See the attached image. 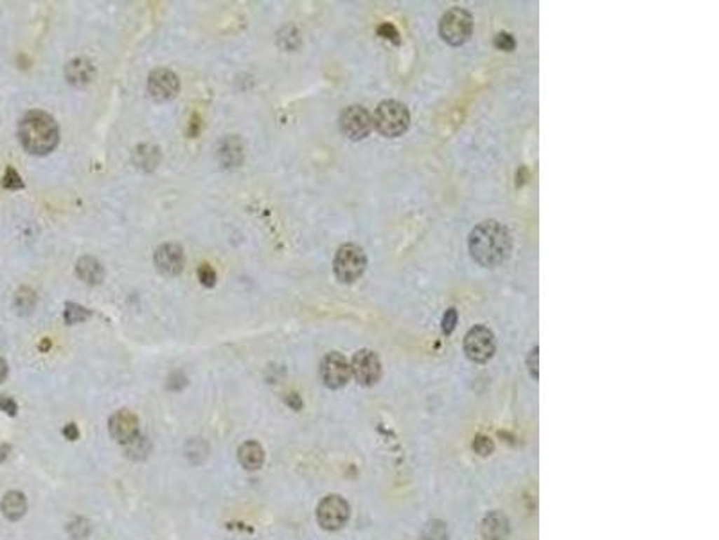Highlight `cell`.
<instances>
[{
  "label": "cell",
  "mask_w": 719,
  "mask_h": 540,
  "mask_svg": "<svg viewBox=\"0 0 719 540\" xmlns=\"http://www.w3.org/2000/svg\"><path fill=\"white\" fill-rule=\"evenodd\" d=\"M351 374L362 386L369 387L380 382L381 360L372 349H358L351 360Z\"/></svg>",
  "instance_id": "obj_10"
},
{
  "label": "cell",
  "mask_w": 719,
  "mask_h": 540,
  "mask_svg": "<svg viewBox=\"0 0 719 540\" xmlns=\"http://www.w3.org/2000/svg\"><path fill=\"white\" fill-rule=\"evenodd\" d=\"M378 34H380L381 38H385V40H392L394 43H399V33H397V29H396V27H394L392 24L380 25V29H378Z\"/></svg>",
  "instance_id": "obj_34"
},
{
  "label": "cell",
  "mask_w": 719,
  "mask_h": 540,
  "mask_svg": "<svg viewBox=\"0 0 719 540\" xmlns=\"http://www.w3.org/2000/svg\"><path fill=\"white\" fill-rule=\"evenodd\" d=\"M95 78V67L87 58H74L65 65V79L72 87H87Z\"/></svg>",
  "instance_id": "obj_15"
},
{
  "label": "cell",
  "mask_w": 719,
  "mask_h": 540,
  "mask_svg": "<svg viewBox=\"0 0 719 540\" xmlns=\"http://www.w3.org/2000/svg\"><path fill=\"white\" fill-rule=\"evenodd\" d=\"M439 34L448 46H464L473 34L472 13L463 8L448 9L439 22Z\"/></svg>",
  "instance_id": "obj_5"
},
{
  "label": "cell",
  "mask_w": 719,
  "mask_h": 540,
  "mask_svg": "<svg viewBox=\"0 0 719 540\" xmlns=\"http://www.w3.org/2000/svg\"><path fill=\"white\" fill-rule=\"evenodd\" d=\"M367 269V256L365 250L355 243H345L340 247L333 259V272L340 283L351 285L364 276Z\"/></svg>",
  "instance_id": "obj_4"
},
{
  "label": "cell",
  "mask_w": 719,
  "mask_h": 540,
  "mask_svg": "<svg viewBox=\"0 0 719 540\" xmlns=\"http://www.w3.org/2000/svg\"><path fill=\"white\" fill-rule=\"evenodd\" d=\"M495 47L498 50H505V53H511L516 47V40L511 33H498L495 36Z\"/></svg>",
  "instance_id": "obj_31"
},
{
  "label": "cell",
  "mask_w": 719,
  "mask_h": 540,
  "mask_svg": "<svg viewBox=\"0 0 719 540\" xmlns=\"http://www.w3.org/2000/svg\"><path fill=\"white\" fill-rule=\"evenodd\" d=\"M340 130L351 141H362L372 132V116L367 108L351 104L340 114Z\"/></svg>",
  "instance_id": "obj_8"
},
{
  "label": "cell",
  "mask_w": 719,
  "mask_h": 540,
  "mask_svg": "<svg viewBox=\"0 0 719 540\" xmlns=\"http://www.w3.org/2000/svg\"><path fill=\"white\" fill-rule=\"evenodd\" d=\"M178 90H180V81H178V76L173 71H170V69H155L153 72H149L148 92L155 101H158V103L171 101L173 97H177Z\"/></svg>",
  "instance_id": "obj_11"
},
{
  "label": "cell",
  "mask_w": 719,
  "mask_h": 540,
  "mask_svg": "<svg viewBox=\"0 0 719 540\" xmlns=\"http://www.w3.org/2000/svg\"><path fill=\"white\" fill-rule=\"evenodd\" d=\"M238 461L245 470H259L265 463V450L257 441H245L238 449Z\"/></svg>",
  "instance_id": "obj_17"
},
{
  "label": "cell",
  "mask_w": 719,
  "mask_h": 540,
  "mask_svg": "<svg viewBox=\"0 0 719 540\" xmlns=\"http://www.w3.org/2000/svg\"><path fill=\"white\" fill-rule=\"evenodd\" d=\"M457 320H459V313H457V310H455V308H448L446 312H444V316H442V323H441L442 333H444V335H451L455 330V326H457Z\"/></svg>",
  "instance_id": "obj_30"
},
{
  "label": "cell",
  "mask_w": 719,
  "mask_h": 540,
  "mask_svg": "<svg viewBox=\"0 0 719 540\" xmlns=\"http://www.w3.org/2000/svg\"><path fill=\"white\" fill-rule=\"evenodd\" d=\"M527 367H529V373L534 380H537V346L533 349L527 357Z\"/></svg>",
  "instance_id": "obj_36"
},
{
  "label": "cell",
  "mask_w": 719,
  "mask_h": 540,
  "mask_svg": "<svg viewBox=\"0 0 719 540\" xmlns=\"http://www.w3.org/2000/svg\"><path fill=\"white\" fill-rule=\"evenodd\" d=\"M9 450H11V447H9V445H8V443H4V445H0V463H2V461H6V457H8Z\"/></svg>",
  "instance_id": "obj_40"
},
{
  "label": "cell",
  "mask_w": 719,
  "mask_h": 540,
  "mask_svg": "<svg viewBox=\"0 0 719 540\" xmlns=\"http://www.w3.org/2000/svg\"><path fill=\"white\" fill-rule=\"evenodd\" d=\"M155 265L164 276H178L186 265L184 249L178 243H162L155 250Z\"/></svg>",
  "instance_id": "obj_13"
},
{
  "label": "cell",
  "mask_w": 719,
  "mask_h": 540,
  "mask_svg": "<svg viewBox=\"0 0 719 540\" xmlns=\"http://www.w3.org/2000/svg\"><path fill=\"white\" fill-rule=\"evenodd\" d=\"M108 431L110 436L121 445H128L130 441L135 440L141 431H139V418L128 409H121L114 412L108 420Z\"/></svg>",
  "instance_id": "obj_12"
},
{
  "label": "cell",
  "mask_w": 719,
  "mask_h": 540,
  "mask_svg": "<svg viewBox=\"0 0 719 540\" xmlns=\"http://www.w3.org/2000/svg\"><path fill=\"white\" fill-rule=\"evenodd\" d=\"M0 411L6 412V414H9V416H15L18 411L17 402H15L13 398H9V396L0 395Z\"/></svg>",
  "instance_id": "obj_35"
},
{
  "label": "cell",
  "mask_w": 719,
  "mask_h": 540,
  "mask_svg": "<svg viewBox=\"0 0 719 540\" xmlns=\"http://www.w3.org/2000/svg\"><path fill=\"white\" fill-rule=\"evenodd\" d=\"M76 276L87 285H100L104 279V269L100 262L92 256H83L76 263Z\"/></svg>",
  "instance_id": "obj_19"
},
{
  "label": "cell",
  "mask_w": 719,
  "mask_h": 540,
  "mask_svg": "<svg viewBox=\"0 0 719 540\" xmlns=\"http://www.w3.org/2000/svg\"><path fill=\"white\" fill-rule=\"evenodd\" d=\"M320 378L329 389H340L351 380V364L342 353L331 351L320 362Z\"/></svg>",
  "instance_id": "obj_9"
},
{
  "label": "cell",
  "mask_w": 719,
  "mask_h": 540,
  "mask_svg": "<svg viewBox=\"0 0 719 540\" xmlns=\"http://www.w3.org/2000/svg\"><path fill=\"white\" fill-rule=\"evenodd\" d=\"M6 378H8V362L0 357V384L4 382Z\"/></svg>",
  "instance_id": "obj_39"
},
{
  "label": "cell",
  "mask_w": 719,
  "mask_h": 540,
  "mask_svg": "<svg viewBox=\"0 0 719 540\" xmlns=\"http://www.w3.org/2000/svg\"><path fill=\"white\" fill-rule=\"evenodd\" d=\"M63 436H65L69 441H76V440H78V438H79L78 425H76V424H67L65 427H63Z\"/></svg>",
  "instance_id": "obj_37"
},
{
  "label": "cell",
  "mask_w": 719,
  "mask_h": 540,
  "mask_svg": "<svg viewBox=\"0 0 719 540\" xmlns=\"http://www.w3.org/2000/svg\"><path fill=\"white\" fill-rule=\"evenodd\" d=\"M2 187H4V189H9V191L24 189V180H22V177L18 175V171L15 170V168L9 166L8 170H6L4 179H2Z\"/></svg>",
  "instance_id": "obj_28"
},
{
  "label": "cell",
  "mask_w": 719,
  "mask_h": 540,
  "mask_svg": "<svg viewBox=\"0 0 719 540\" xmlns=\"http://www.w3.org/2000/svg\"><path fill=\"white\" fill-rule=\"evenodd\" d=\"M472 258L486 269H495L511 258L513 236L504 224L496 220H484L473 227L467 238Z\"/></svg>",
  "instance_id": "obj_1"
},
{
  "label": "cell",
  "mask_w": 719,
  "mask_h": 540,
  "mask_svg": "<svg viewBox=\"0 0 719 540\" xmlns=\"http://www.w3.org/2000/svg\"><path fill=\"white\" fill-rule=\"evenodd\" d=\"M36 304V294L29 287H24L15 295V308L18 313H29Z\"/></svg>",
  "instance_id": "obj_23"
},
{
  "label": "cell",
  "mask_w": 719,
  "mask_h": 540,
  "mask_svg": "<svg viewBox=\"0 0 719 540\" xmlns=\"http://www.w3.org/2000/svg\"><path fill=\"white\" fill-rule=\"evenodd\" d=\"M0 510H2V515L8 520H20L22 517L25 515L27 511V499L22 492L11 490L2 497V503H0Z\"/></svg>",
  "instance_id": "obj_18"
},
{
  "label": "cell",
  "mask_w": 719,
  "mask_h": 540,
  "mask_svg": "<svg viewBox=\"0 0 719 540\" xmlns=\"http://www.w3.org/2000/svg\"><path fill=\"white\" fill-rule=\"evenodd\" d=\"M90 316H92V312L88 310V308L79 306V304H76V303L65 304V313H63V317H65L67 324L83 323V320H87Z\"/></svg>",
  "instance_id": "obj_24"
},
{
  "label": "cell",
  "mask_w": 719,
  "mask_h": 540,
  "mask_svg": "<svg viewBox=\"0 0 719 540\" xmlns=\"http://www.w3.org/2000/svg\"><path fill=\"white\" fill-rule=\"evenodd\" d=\"M245 151H243V142H241L240 137L236 135H228V137L221 139L218 146V161L224 168H238L243 164Z\"/></svg>",
  "instance_id": "obj_16"
},
{
  "label": "cell",
  "mask_w": 719,
  "mask_h": 540,
  "mask_svg": "<svg viewBox=\"0 0 719 540\" xmlns=\"http://www.w3.org/2000/svg\"><path fill=\"white\" fill-rule=\"evenodd\" d=\"M472 447H473V450H475V452L482 457L491 456L493 450H495V443H493L491 438L486 436V434H479V436L473 438Z\"/></svg>",
  "instance_id": "obj_27"
},
{
  "label": "cell",
  "mask_w": 719,
  "mask_h": 540,
  "mask_svg": "<svg viewBox=\"0 0 719 540\" xmlns=\"http://www.w3.org/2000/svg\"><path fill=\"white\" fill-rule=\"evenodd\" d=\"M67 532H69V535L74 540H85L90 535V524H88L87 519L78 517V519H74L69 526H67Z\"/></svg>",
  "instance_id": "obj_26"
},
{
  "label": "cell",
  "mask_w": 719,
  "mask_h": 540,
  "mask_svg": "<svg viewBox=\"0 0 719 540\" xmlns=\"http://www.w3.org/2000/svg\"><path fill=\"white\" fill-rule=\"evenodd\" d=\"M278 40L279 46L285 47V49H295V47L299 46V31L295 29V27H292V25H288V27H285V29L281 31Z\"/></svg>",
  "instance_id": "obj_29"
},
{
  "label": "cell",
  "mask_w": 719,
  "mask_h": 540,
  "mask_svg": "<svg viewBox=\"0 0 719 540\" xmlns=\"http://www.w3.org/2000/svg\"><path fill=\"white\" fill-rule=\"evenodd\" d=\"M423 540H448V528L442 520H430L423 529Z\"/></svg>",
  "instance_id": "obj_25"
},
{
  "label": "cell",
  "mask_w": 719,
  "mask_h": 540,
  "mask_svg": "<svg viewBox=\"0 0 719 540\" xmlns=\"http://www.w3.org/2000/svg\"><path fill=\"white\" fill-rule=\"evenodd\" d=\"M124 450H126V456H128L130 459L142 461V459H146V457L149 456V452H151V443H149L148 438L139 434L135 440L130 441L128 445H124Z\"/></svg>",
  "instance_id": "obj_21"
},
{
  "label": "cell",
  "mask_w": 719,
  "mask_h": 540,
  "mask_svg": "<svg viewBox=\"0 0 719 540\" xmlns=\"http://www.w3.org/2000/svg\"><path fill=\"white\" fill-rule=\"evenodd\" d=\"M285 402H286V405H289V407L294 409V411H301L302 409V400L299 395L285 396Z\"/></svg>",
  "instance_id": "obj_38"
},
{
  "label": "cell",
  "mask_w": 719,
  "mask_h": 540,
  "mask_svg": "<svg viewBox=\"0 0 719 540\" xmlns=\"http://www.w3.org/2000/svg\"><path fill=\"white\" fill-rule=\"evenodd\" d=\"M18 139L31 155H47L58 146L60 128L53 116L41 110H31L18 125Z\"/></svg>",
  "instance_id": "obj_2"
},
{
  "label": "cell",
  "mask_w": 719,
  "mask_h": 540,
  "mask_svg": "<svg viewBox=\"0 0 719 540\" xmlns=\"http://www.w3.org/2000/svg\"><path fill=\"white\" fill-rule=\"evenodd\" d=\"M410 112L409 108L396 100H385L374 110L372 116V128L383 137L396 139L409 130Z\"/></svg>",
  "instance_id": "obj_3"
},
{
  "label": "cell",
  "mask_w": 719,
  "mask_h": 540,
  "mask_svg": "<svg viewBox=\"0 0 719 540\" xmlns=\"http://www.w3.org/2000/svg\"><path fill=\"white\" fill-rule=\"evenodd\" d=\"M496 351L495 333L482 324H477L467 330L464 335V353L475 364H486L491 360Z\"/></svg>",
  "instance_id": "obj_7"
},
{
  "label": "cell",
  "mask_w": 719,
  "mask_h": 540,
  "mask_svg": "<svg viewBox=\"0 0 719 540\" xmlns=\"http://www.w3.org/2000/svg\"><path fill=\"white\" fill-rule=\"evenodd\" d=\"M186 384H187L186 374L180 373V371H177V373H173L170 378H167V384H165V387H167L170 391H182L184 387H186Z\"/></svg>",
  "instance_id": "obj_33"
},
{
  "label": "cell",
  "mask_w": 719,
  "mask_h": 540,
  "mask_svg": "<svg viewBox=\"0 0 719 540\" xmlns=\"http://www.w3.org/2000/svg\"><path fill=\"white\" fill-rule=\"evenodd\" d=\"M198 278L203 287H214L216 285V270L211 265H202L198 269Z\"/></svg>",
  "instance_id": "obj_32"
},
{
  "label": "cell",
  "mask_w": 719,
  "mask_h": 540,
  "mask_svg": "<svg viewBox=\"0 0 719 540\" xmlns=\"http://www.w3.org/2000/svg\"><path fill=\"white\" fill-rule=\"evenodd\" d=\"M351 517V508L342 495H326L317 506V522L326 532H338Z\"/></svg>",
  "instance_id": "obj_6"
},
{
  "label": "cell",
  "mask_w": 719,
  "mask_h": 540,
  "mask_svg": "<svg viewBox=\"0 0 719 540\" xmlns=\"http://www.w3.org/2000/svg\"><path fill=\"white\" fill-rule=\"evenodd\" d=\"M186 456L189 457V461L193 465H200L209 456V445L203 440H191L186 445Z\"/></svg>",
  "instance_id": "obj_22"
},
{
  "label": "cell",
  "mask_w": 719,
  "mask_h": 540,
  "mask_svg": "<svg viewBox=\"0 0 719 540\" xmlns=\"http://www.w3.org/2000/svg\"><path fill=\"white\" fill-rule=\"evenodd\" d=\"M49 346H50V342H49V341H43V342H41L40 349H43V351H46V349H49Z\"/></svg>",
  "instance_id": "obj_41"
},
{
  "label": "cell",
  "mask_w": 719,
  "mask_h": 540,
  "mask_svg": "<svg viewBox=\"0 0 719 540\" xmlns=\"http://www.w3.org/2000/svg\"><path fill=\"white\" fill-rule=\"evenodd\" d=\"M480 533L484 540H509L511 524L502 511H489L480 524Z\"/></svg>",
  "instance_id": "obj_14"
},
{
  "label": "cell",
  "mask_w": 719,
  "mask_h": 540,
  "mask_svg": "<svg viewBox=\"0 0 719 540\" xmlns=\"http://www.w3.org/2000/svg\"><path fill=\"white\" fill-rule=\"evenodd\" d=\"M160 158V148L153 144L137 146L135 151H133V162H135V166L141 168V170L144 171H153L155 168L158 166Z\"/></svg>",
  "instance_id": "obj_20"
}]
</instances>
